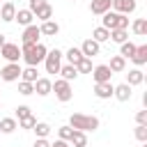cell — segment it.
Returning <instances> with one entry per match:
<instances>
[{"instance_id": "1", "label": "cell", "mask_w": 147, "mask_h": 147, "mask_svg": "<svg viewBox=\"0 0 147 147\" xmlns=\"http://www.w3.org/2000/svg\"><path fill=\"white\" fill-rule=\"evenodd\" d=\"M48 48L44 44H21V57L25 60L28 67H37L39 62L46 60Z\"/></svg>"}, {"instance_id": "2", "label": "cell", "mask_w": 147, "mask_h": 147, "mask_svg": "<svg viewBox=\"0 0 147 147\" xmlns=\"http://www.w3.org/2000/svg\"><path fill=\"white\" fill-rule=\"evenodd\" d=\"M69 126H71L74 131H83V133L96 131V129H99V117H94V115H83V113H74V115L69 117Z\"/></svg>"}, {"instance_id": "3", "label": "cell", "mask_w": 147, "mask_h": 147, "mask_svg": "<svg viewBox=\"0 0 147 147\" xmlns=\"http://www.w3.org/2000/svg\"><path fill=\"white\" fill-rule=\"evenodd\" d=\"M103 28L106 30H126L129 18L124 14H117V11H106L103 14Z\"/></svg>"}, {"instance_id": "4", "label": "cell", "mask_w": 147, "mask_h": 147, "mask_svg": "<svg viewBox=\"0 0 147 147\" xmlns=\"http://www.w3.org/2000/svg\"><path fill=\"white\" fill-rule=\"evenodd\" d=\"M46 74H60V67H62V51L60 48H53L46 53Z\"/></svg>"}, {"instance_id": "5", "label": "cell", "mask_w": 147, "mask_h": 147, "mask_svg": "<svg viewBox=\"0 0 147 147\" xmlns=\"http://www.w3.org/2000/svg\"><path fill=\"white\" fill-rule=\"evenodd\" d=\"M51 92H55V96H57V101H62V103H67V101H71V96H74V90H71V83H67V80H62V78H57L55 83H53V90Z\"/></svg>"}, {"instance_id": "6", "label": "cell", "mask_w": 147, "mask_h": 147, "mask_svg": "<svg viewBox=\"0 0 147 147\" xmlns=\"http://www.w3.org/2000/svg\"><path fill=\"white\" fill-rule=\"evenodd\" d=\"M21 67H18V62H7L2 69H0V78L5 80V83H14V80H18L21 78Z\"/></svg>"}, {"instance_id": "7", "label": "cell", "mask_w": 147, "mask_h": 147, "mask_svg": "<svg viewBox=\"0 0 147 147\" xmlns=\"http://www.w3.org/2000/svg\"><path fill=\"white\" fill-rule=\"evenodd\" d=\"M0 55H2L7 62H18V60H21V46H18V44L7 41V44L0 48Z\"/></svg>"}, {"instance_id": "8", "label": "cell", "mask_w": 147, "mask_h": 147, "mask_svg": "<svg viewBox=\"0 0 147 147\" xmlns=\"http://www.w3.org/2000/svg\"><path fill=\"white\" fill-rule=\"evenodd\" d=\"M117 14H124V16H129V14H133L136 11V7H138V2L136 0H113V5H110Z\"/></svg>"}, {"instance_id": "9", "label": "cell", "mask_w": 147, "mask_h": 147, "mask_svg": "<svg viewBox=\"0 0 147 147\" xmlns=\"http://www.w3.org/2000/svg\"><path fill=\"white\" fill-rule=\"evenodd\" d=\"M39 37H41V32H39V25H28L25 30H23V34H21V44H39Z\"/></svg>"}, {"instance_id": "10", "label": "cell", "mask_w": 147, "mask_h": 147, "mask_svg": "<svg viewBox=\"0 0 147 147\" xmlns=\"http://www.w3.org/2000/svg\"><path fill=\"white\" fill-rule=\"evenodd\" d=\"M99 51H101V44H96L92 37L90 39H85L83 44H80V53H83V57H94V55H99Z\"/></svg>"}, {"instance_id": "11", "label": "cell", "mask_w": 147, "mask_h": 147, "mask_svg": "<svg viewBox=\"0 0 147 147\" xmlns=\"http://www.w3.org/2000/svg\"><path fill=\"white\" fill-rule=\"evenodd\" d=\"M110 76H113V71L108 69V64H96V67L92 69L94 83H110Z\"/></svg>"}, {"instance_id": "12", "label": "cell", "mask_w": 147, "mask_h": 147, "mask_svg": "<svg viewBox=\"0 0 147 147\" xmlns=\"http://www.w3.org/2000/svg\"><path fill=\"white\" fill-rule=\"evenodd\" d=\"M131 90H133L131 85H126V83H119V85H115V90H113V96H115L117 101H129V99H131V94H133Z\"/></svg>"}, {"instance_id": "13", "label": "cell", "mask_w": 147, "mask_h": 147, "mask_svg": "<svg viewBox=\"0 0 147 147\" xmlns=\"http://www.w3.org/2000/svg\"><path fill=\"white\" fill-rule=\"evenodd\" d=\"M14 16H16V5L9 2V0H5V2H2V9H0V18H2L5 23H11Z\"/></svg>"}, {"instance_id": "14", "label": "cell", "mask_w": 147, "mask_h": 147, "mask_svg": "<svg viewBox=\"0 0 147 147\" xmlns=\"http://www.w3.org/2000/svg\"><path fill=\"white\" fill-rule=\"evenodd\" d=\"M32 85H34V92H37L39 96H46V94H51V90H53V80H48V78H37Z\"/></svg>"}, {"instance_id": "15", "label": "cell", "mask_w": 147, "mask_h": 147, "mask_svg": "<svg viewBox=\"0 0 147 147\" xmlns=\"http://www.w3.org/2000/svg\"><path fill=\"white\" fill-rule=\"evenodd\" d=\"M113 90H115L113 83H94V94L99 99H110L113 96Z\"/></svg>"}, {"instance_id": "16", "label": "cell", "mask_w": 147, "mask_h": 147, "mask_svg": "<svg viewBox=\"0 0 147 147\" xmlns=\"http://www.w3.org/2000/svg\"><path fill=\"white\" fill-rule=\"evenodd\" d=\"M110 5H113V0H92L90 2V11L103 16L106 11H110Z\"/></svg>"}, {"instance_id": "17", "label": "cell", "mask_w": 147, "mask_h": 147, "mask_svg": "<svg viewBox=\"0 0 147 147\" xmlns=\"http://www.w3.org/2000/svg\"><path fill=\"white\" fill-rule=\"evenodd\" d=\"M32 18H34V14H32L30 9H16V16H14V21H18V25L28 28V25H32Z\"/></svg>"}, {"instance_id": "18", "label": "cell", "mask_w": 147, "mask_h": 147, "mask_svg": "<svg viewBox=\"0 0 147 147\" xmlns=\"http://www.w3.org/2000/svg\"><path fill=\"white\" fill-rule=\"evenodd\" d=\"M145 83V74L136 67V69H131L129 74H126V85H131V87H136V85H142Z\"/></svg>"}, {"instance_id": "19", "label": "cell", "mask_w": 147, "mask_h": 147, "mask_svg": "<svg viewBox=\"0 0 147 147\" xmlns=\"http://www.w3.org/2000/svg\"><path fill=\"white\" fill-rule=\"evenodd\" d=\"M39 32H41V34H46V37H55V34L60 32V25L51 18V21H44V23L39 25Z\"/></svg>"}, {"instance_id": "20", "label": "cell", "mask_w": 147, "mask_h": 147, "mask_svg": "<svg viewBox=\"0 0 147 147\" xmlns=\"http://www.w3.org/2000/svg\"><path fill=\"white\" fill-rule=\"evenodd\" d=\"M62 57H67V64H78L80 60H83V53H80V48H76V46H71L67 53H62Z\"/></svg>"}, {"instance_id": "21", "label": "cell", "mask_w": 147, "mask_h": 147, "mask_svg": "<svg viewBox=\"0 0 147 147\" xmlns=\"http://www.w3.org/2000/svg\"><path fill=\"white\" fill-rule=\"evenodd\" d=\"M108 69H110L113 74H122V71L126 69V60H124L122 55H113V57H110V64H108Z\"/></svg>"}, {"instance_id": "22", "label": "cell", "mask_w": 147, "mask_h": 147, "mask_svg": "<svg viewBox=\"0 0 147 147\" xmlns=\"http://www.w3.org/2000/svg\"><path fill=\"white\" fill-rule=\"evenodd\" d=\"M138 67H142L145 62H147V44H142V46H136V53H133V57H131Z\"/></svg>"}, {"instance_id": "23", "label": "cell", "mask_w": 147, "mask_h": 147, "mask_svg": "<svg viewBox=\"0 0 147 147\" xmlns=\"http://www.w3.org/2000/svg\"><path fill=\"white\" fill-rule=\"evenodd\" d=\"M60 76H62V80L71 83V80L78 76V71H76V67H74V64H62V67H60Z\"/></svg>"}, {"instance_id": "24", "label": "cell", "mask_w": 147, "mask_h": 147, "mask_svg": "<svg viewBox=\"0 0 147 147\" xmlns=\"http://www.w3.org/2000/svg\"><path fill=\"white\" fill-rule=\"evenodd\" d=\"M16 129H18V124H16L14 117H2L0 119V133H14Z\"/></svg>"}, {"instance_id": "25", "label": "cell", "mask_w": 147, "mask_h": 147, "mask_svg": "<svg viewBox=\"0 0 147 147\" xmlns=\"http://www.w3.org/2000/svg\"><path fill=\"white\" fill-rule=\"evenodd\" d=\"M34 18H39L41 23H44V21H51V18H53V7L46 2L44 7H39V9L34 11Z\"/></svg>"}, {"instance_id": "26", "label": "cell", "mask_w": 147, "mask_h": 147, "mask_svg": "<svg viewBox=\"0 0 147 147\" xmlns=\"http://www.w3.org/2000/svg\"><path fill=\"white\" fill-rule=\"evenodd\" d=\"M131 30H133V34L145 37V34H147V18H136V21L131 23Z\"/></svg>"}, {"instance_id": "27", "label": "cell", "mask_w": 147, "mask_h": 147, "mask_svg": "<svg viewBox=\"0 0 147 147\" xmlns=\"http://www.w3.org/2000/svg\"><path fill=\"white\" fill-rule=\"evenodd\" d=\"M92 39H94L96 44H103V41H108V39H110V30H106L103 25H101V28H94Z\"/></svg>"}, {"instance_id": "28", "label": "cell", "mask_w": 147, "mask_h": 147, "mask_svg": "<svg viewBox=\"0 0 147 147\" xmlns=\"http://www.w3.org/2000/svg\"><path fill=\"white\" fill-rule=\"evenodd\" d=\"M133 53H136V44H133V41H124V44H119V55H122L124 60H131Z\"/></svg>"}, {"instance_id": "29", "label": "cell", "mask_w": 147, "mask_h": 147, "mask_svg": "<svg viewBox=\"0 0 147 147\" xmlns=\"http://www.w3.org/2000/svg\"><path fill=\"white\" fill-rule=\"evenodd\" d=\"M39 76H37V67H25L23 71H21V80H25V83H34Z\"/></svg>"}, {"instance_id": "30", "label": "cell", "mask_w": 147, "mask_h": 147, "mask_svg": "<svg viewBox=\"0 0 147 147\" xmlns=\"http://www.w3.org/2000/svg\"><path fill=\"white\" fill-rule=\"evenodd\" d=\"M74 147H87V136L83 133V131H74V136H71V140H69Z\"/></svg>"}, {"instance_id": "31", "label": "cell", "mask_w": 147, "mask_h": 147, "mask_svg": "<svg viewBox=\"0 0 147 147\" xmlns=\"http://www.w3.org/2000/svg\"><path fill=\"white\" fill-rule=\"evenodd\" d=\"M110 39L115 44H124V41H129V32L126 30H110Z\"/></svg>"}, {"instance_id": "32", "label": "cell", "mask_w": 147, "mask_h": 147, "mask_svg": "<svg viewBox=\"0 0 147 147\" xmlns=\"http://www.w3.org/2000/svg\"><path fill=\"white\" fill-rule=\"evenodd\" d=\"M92 69H94V67H92V60H90V57H83V60L76 64V71H78V74H92Z\"/></svg>"}, {"instance_id": "33", "label": "cell", "mask_w": 147, "mask_h": 147, "mask_svg": "<svg viewBox=\"0 0 147 147\" xmlns=\"http://www.w3.org/2000/svg\"><path fill=\"white\" fill-rule=\"evenodd\" d=\"M32 131L37 133V138H46V136L51 133V124H46V122H37Z\"/></svg>"}, {"instance_id": "34", "label": "cell", "mask_w": 147, "mask_h": 147, "mask_svg": "<svg viewBox=\"0 0 147 147\" xmlns=\"http://www.w3.org/2000/svg\"><path fill=\"white\" fill-rule=\"evenodd\" d=\"M18 94H23V96H30V94H34V85H32V83H25V80H21V83H18Z\"/></svg>"}, {"instance_id": "35", "label": "cell", "mask_w": 147, "mask_h": 147, "mask_svg": "<svg viewBox=\"0 0 147 147\" xmlns=\"http://www.w3.org/2000/svg\"><path fill=\"white\" fill-rule=\"evenodd\" d=\"M34 124H37V117H34V115H28V117L18 119V126H21V129H34Z\"/></svg>"}, {"instance_id": "36", "label": "cell", "mask_w": 147, "mask_h": 147, "mask_svg": "<svg viewBox=\"0 0 147 147\" xmlns=\"http://www.w3.org/2000/svg\"><path fill=\"white\" fill-rule=\"evenodd\" d=\"M57 136H60V140H67V142H69L71 136H74V129H71L69 124H67V126H60V129H57Z\"/></svg>"}, {"instance_id": "37", "label": "cell", "mask_w": 147, "mask_h": 147, "mask_svg": "<svg viewBox=\"0 0 147 147\" xmlns=\"http://www.w3.org/2000/svg\"><path fill=\"white\" fill-rule=\"evenodd\" d=\"M136 138L140 142H147V124H138L136 126Z\"/></svg>"}, {"instance_id": "38", "label": "cell", "mask_w": 147, "mask_h": 147, "mask_svg": "<svg viewBox=\"0 0 147 147\" xmlns=\"http://www.w3.org/2000/svg\"><path fill=\"white\" fill-rule=\"evenodd\" d=\"M28 115H32V113H30V106H18V108H16V119H23V117H28Z\"/></svg>"}, {"instance_id": "39", "label": "cell", "mask_w": 147, "mask_h": 147, "mask_svg": "<svg viewBox=\"0 0 147 147\" xmlns=\"http://www.w3.org/2000/svg\"><path fill=\"white\" fill-rule=\"evenodd\" d=\"M44 5H46V0H28V9H30L32 14H34L39 7H44Z\"/></svg>"}, {"instance_id": "40", "label": "cell", "mask_w": 147, "mask_h": 147, "mask_svg": "<svg viewBox=\"0 0 147 147\" xmlns=\"http://www.w3.org/2000/svg\"><path fill=\"white\" fill-rule=\"evenodd\" d=\"M136 122H138V124H147V110H138Z\"/></svg>"}, {"instance_id": "41", "label": "cell", "mask_w": 147, "mask_h": 147, "mask_svg": "<svg viewBox=\"0 0 147 147\" xmlns=\"http://www.w3.org/2000/svg\"><path fill=\"white\" fill-rule=\"evenodd\" d=\"M32 147H51V142H48V140H46V138H37V140H34V145H32Z\"/></svg>"}, {"instance_id": "42", "label": "cell", "mask_w": 147, "mask_h": 147, "mask_svg": "<svg viewBox=\"0 0 147 147\" xmlns=\"http://www.w3.org/2000/svg\"><path fill=\"white\" fill-rule=\"evenodd\" d=\"M51 147H69V142H67V140H60V138H57L55 142H51Z\"/></svg>"}, {"instance_id": "43", "label": "cell", "mask_w": 147, "mask_h": 147, "mask_svg": "<svg viewBox=\"0 0 147 147\" xmlns=\"http://www.w3.org/2000/svg\"><path fill=\"white\" fill-rule=\"evenodd\" d=\"M5 44H7V39H5V34H2V32H0V48H2V46H5Z\"/></svg>"}, {"instance_id": "44", "label": "cell", "mask_w": 147, "mask_h": 147, "mask_svg": "<svg viewBox=\"0 0 147 147\" xmlns=\"http://www.w3.org/2000/svg\"><path fill=\"white\" fill-rule=\"evenodd\" d=\"M2 2H5V0H2Z\"/></svg>"}]
</instances>
